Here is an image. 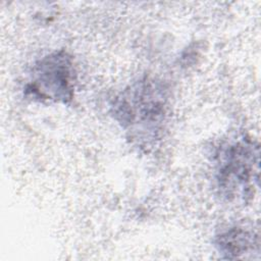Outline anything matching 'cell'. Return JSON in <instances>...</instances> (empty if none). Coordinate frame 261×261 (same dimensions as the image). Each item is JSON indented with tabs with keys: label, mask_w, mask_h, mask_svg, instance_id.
Here are the masks:
<instances>
[{
	"label": "cell",
	"mask_w": 261,
	"mask_h": 261,
	"mask_svg": "<svg viewBox=\"0 0 261 261\" xmlns=\"http://www.w3.org/2000/svg\"><path fill=\"white\" fill-rule=\"evenodd\" d=\"M38 77L33 85V90L47 98H69L70 72L69 59L65 55L56 54L42 61L38 67Z\"/></svg>",
	"instance_id": "cell-1"
}]
</instances>
